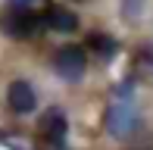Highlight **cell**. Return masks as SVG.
<instances>
[{
  "mask_svg": "<svg viewBox=\"0 0 153 150\" xmlns=\"http://www.w3.org/2000/svg\"><path fill=\"white\" fill-rule=\"evenodd\" d=\"M137 125H141V116L131 106V100H116V103H109L106 113H103V131L113 141H128L131 134L137 131Z\"/></svg>",
  "mask_w": 153,
  "mask_h": 150,
  "instance_id": "6da1fadb",
  "label": "cell"
},
{
  "mask_svg": "<svg viewBox=\"0 0 153 150\" xmlns=\"http://www.w3.org/2000/svg\"><path fill=\"white\" fill-rule=\"evenodd\" d=\"M85 69H88V53L85 47H59L56 53H53V72H56V78L69 81V85H75V81L85 78Z\"/></svg>",
  "mask_w": 153,
  "mask_h": 150,
  "instance_id": "7a4b0ae2",
  "label": "cell"
},
{
  "mask_svg": "<svg viewBox=\"0 0 153 150\" xmlns=\"http://www.w3.org/2000/svg\"><path fill=\"white\" fill-rule=\"evenodd\" d=\"M0 25H3V31H6L10 38L25 41V38H31V35H38L41 16H38V13H31L28 6H10V13L0 19Z\"/></svg>",
  "mask_w": 153,
  "mask_h": 150,
  "instance_id": "3957f363",
  "label": "cell"
},
{
  "mask_svg": "<svg viewBox=\"0 0 153 150\" xmlns=\"http://www.w3.org/2000/svg\"><path fill=\"white\" fill-rule=\"evenodd\" d=\"M6 103H10V110L19 113V116L34 113L38 110V91H34V85H28L25 78L10 81V88H6Z\"/></svg>",
  "mask_w": 153,
  "mask_h": 150,
  "instance_id": "277c9868",
  "label": "cell"
},
{
  "mask_svg": "<svg viewBox=\"0 0 153 150\" xmlns=\"http://www.w3.org/2000/svg\"><path fill=\"white\" fill-rule=\"evenodd\" d=\"M66 131H69V122H66V113H62L59 106H50V110L41 116V134H44L50 144H62Z\"/></svg>",
  "mask_w": 153,
  "mask_h": 150,
  "instance_id": "5b68a950",
  "label": "cell"
},
{
  "mask_svg": "<svg viewBox=\"0 0 153 150\" xmlns=\"http://www.w3.org/2000/svg\"><path fill=\"white\" fill-rule=\"evenodd\" d=\"M41 22H44L47 28H53V31H62V35L78 28V16H75L72 10H66V6H50V10L41 16Z\"/></svg>",
  "mask_w": 153,
  "mask_h": 150,
  "instance_id": "8992f818",
  "label": "cell"
},
{
  "mask_svg": "<svg viewBox=\"0 0 153 150\" xmlns=\"http://www.w3.org/2000/svg\"><path fill=\"white\" fill-rule=\"evenodd\" d=\"M88 47H91V50H97V56L113 59L119 44H116V38H109V35H91V38H88Z\"/></svg>",
  "mask_w": 153,
  "mask_h": 150,
  "instance_id": "52a82bcc",
  "label": "cell"
},
{
  "mask_svg": "<svg viewBox=\"0 0 153 150\" xmlns=\"http://www.w3.org/2000/svg\"><path fill=\"white\" fill-rule=\"evenodd\" d=\"M144 10H147V0H122V19H125V22L141 19Z\"/></svg>",
  "mask_w": 153,
  "mask_h": 150,
  "instance_id": "ba28073f",
  "label": "cell"
},
{
  "mask_svg": "<svg viewBox=\"0 0 153 150\" xmlns=\"http://www.w3.org/2000/svg\"><path fill=\"white\" fill-rule=\"evenodd\" d=\"M10 6H28V0H10Z\"/></svg>",
  "mask_w": 153,
  "mask_h": 150,
  "instance_id": "9c48e42d",
  "label": "cell"
}]
</instances>
